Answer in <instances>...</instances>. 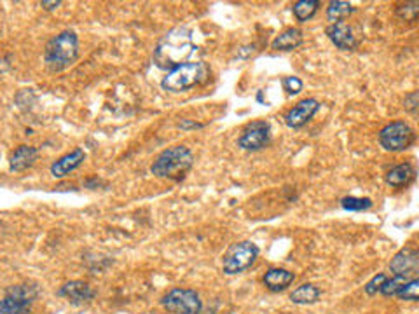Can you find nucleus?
I'll use <instances>...</instances> for the list:
<instances>
[{
	"label": "nucleus",
	"mask_w": 419,
	"mask_h": 314,
	"mask_svg": "<svg viewBox=\"0 0 419 314\" xmlns=\"http://www.w3.org/2000/svg\"><path fill=\"white\" fill-rule=\"evenodd\" d=\"M194 51L196 45L192 42L191 31L185 30V28H177V30L164 35L163 40L157 44L156 51H154V61L161 68L173 70L184 65Z\"/></svg>",
	"instance_id": "obj_1"
},
{
	"label": "nucleus",
	"mask_w": 419,
	"mask_h": 314,
	"mask_svg": "<svg viewBox=\"0 0 419 314\" xmlns=\"http://www.w3.org/2000/svg\"><path fill=\"white\" fill-rule=\"evenodd\" d=\"M77 56H79V38L73 31L65 30L47 42L44 61L51 72H61L75 61Z\"/></svg>",
	"instance_id": "obj_2"
},
{
	"label": "nucleus",
	"mask_w": 419,
	"mask_h": 314,
	"mask_svg": "<svg viewBox=\"0 0 419 314\" xmlns=\"http://www.w3.org/2000/svg\"><path fill=\"white\" fill-rule=\"evenodd\" d=\"M194 157L192 152L184 145H175L163 150L150 166L152 174L168 180H182L189 170L192 167Z\"/></svg>",
	"instance_id": "obj_3"
},
{
	"label": "nucleus",
	"mask_w": 419,
	"mask_h": 314,
	"mask_svg": "<svg viewBox=\"0 0 419 314\" xmlns=\"http://www.w3.org/2000/svg\"><path fill=\"white\" fill-rule=\"evenodd\" d=\"M206 73L208 70H206L205 63H184L168 72L161 86L171 93H180V91H187L201 84L206 79Z\"/></svg>",
	"instance_id": "obj_4"
},
{
	"label": "nucleus",
	"mask_w": 419,
	"mask_h": 314,
	"mask_svg": "<svg viewBox=\"0 0 419 314\" xmlns=\"http://www.w3.org/2000/svg\"><path fill=\"white\" fill-rule=\"evenodd\" d=\"M37 297L38 288L34 285L10 286L0 300V314H30V306Z\"/></svg>",
	"instance_id": "obj_5"
},
{
	"label": "nucleus",
	"mask_w": 419,
	"mask_h": 314,
	"mask_svg": "<svg viewBox=\"0 0 419 314\" xmlns=\"http://www.w3.org/2000/svg\"><path fill=\"white\" fill-rule=\"evenodd\" d=\"M258 257V248L255 246L251 241H241V243L233 244L223 255L222 267L223 272L229 276L240 274V272L247 271L248 267L253 265V262Z\"/></svg>",
	"instance_id": "obj_6"
},
{
	"label": "nucleus",
	"mask_w": 419,
	"mask_h": 314,
	"mask_svg": "<svg viewBox=\"0 0 419 314\" xmlns=\"http://www.w3.org/2000/svg\"><path fill=\"white\" fill-rule=\"evenodd\" d=\"M166 311L173 314H199L203 311L201 297L189 288H173L161 299Z\"/></svg>",
	"instance_id": "obj_7"
},
{
	"label": "nucleus",
	"mask_w": 419,
	"mask_h": 314,
	"mask_svg": "<svg viewBox=\"0 0 419 314\" xmlns=\"http://www.w3.org/2000/svg\"><path fill=\"white\" fill-rule=\"evenodd\" d=\"M414 142V131L404 121H395L379 131V143L388 152H402Z\"/></svg>",
	"instance_id": "obj_8"
},
{
	"label": "nucleus",
	"mask_w": 419,
	"mask_h": 314,
	"mask_svg": "<svg viewBox=\"0 0 419 314\" xmlns=\"http://www.w3.org/2000/svg\"><path fill=\"white\" fill-rule=\"evenodd\" d=\"M271 140V128L265 121H255L244 128L240 136V147L244 150H260Z\"/></svg>",
	"instance_id": "obj_9"
},
{
	"label": "nucleus",
	"mask_w": 419,
	"mask_h": 314,
	"mask_svg": "<svg viewBox=\"0 0 419 314\" xmlns=\"http://www.w3.org/2000/svg\"><path fill=\"white\" fill-rule=\"evenodd\" d=\"M419 267V253L416 248L405 246L391 258L390 269L395 276H404V278L412 279L418 272Z\"/></svg>",
	"instance_id": "obj_10"
},
{
	"label": "nucleus",
	"mask_w": 419,
	"mask_h": 314,
	"mask_svg": "<svg viewBox=\"0 0 419 314\" xmlns=\"http://www.w3.org/2000/svg\"><path fill=\"white\" fill-rule=\"evenodd\" d=\"M318 108H320V103L314 98H306V100L299 101L293 108H290L285 115V124L288 128H302L306 122H309L313 119V115L316 114Z\"/></svg>",
	"instance_id": "obj_11"
},
{
	"label": "nucleus",
	"mask_w": 419,
	"mask_h": 314,
	"mask_svg": "<svg viewBox=\"0 0 419 314\" xmlns=\"http://www.w3.org/2000/svg\"><path fill=\"white\" fill-rule=\"evenodd\" d=\"M327 35L332 40V44L341 49V51H353L356 47V38L353 35L351 27L346 21H337V23L328 24Z\"/></svg>",
	"instance_id": "obj_12"
},
{
	"label": "nucleus",
	"mask_w": 419,
	"mask_h": 314,
	"mask_svg": "<svg viewBox=\"0 0 419 314\" xmlns=\"http://www.w3.org/2000/svg\"><path fill=\"white\" fill-rule=\"evenodd\" d=\"M84 159H86V154H84L82 149L72 150V152L65 154V156H61L58 160L52 163L51 174L56 178L66 177V174L72 173L73 170H77V167L84 163Z\"/></svg>",
	"instance_id": "obj_13"
},
{
	"label": "nucleus",
	"mask_w": 419,
	"mask_h": 314,
	"mask_svg": "<svg viewBox=\"0 0 419 314\" xmlns=\"http://www.w3.org/2000/svg\"><path fill=\"white\" fill-rule=\"evenodd\" d=\"M59 295L68 299L72 304H84L94 299L96 292L84 281H70L59 288Z\"/></svg>",
	"instance_id": "obj_14"
},
{
	"label": "nucleus",
	"mask_w": 419,
	"mask_h": 314,
	"mask_svg": "<svg viewBox=\"0 0 419 314\" xmlns=\"http://www.w3.org/2000/svg\"><path fill=\"white\" fill-rule=\"evenodd\" d=\"M295 279V274L286 269H269L264 276V285L265 288L271 292H283L286 286H290Z\"/></svg>",
	"instance_id": "obj_15"
},
{
	"label": "nucleus",
	"mask_w": 419,
	"mask_h": 314,
	"mask_svg": "<svg viewBox=\"0 0 419 314\" xmlns=\"http://www.w3.org/2000/svg\"><path fill=\"white\" fill-rule=\"evenodd\" d=\"M38 150L35 147L30 145H21L14 150V154L10 156V163L9 167L10 171H23L27 167H30L31 164L37 160Z\"/></svg>",
	"instance_id": "obj_16"
},
{
	"label": "nucleus",
	"mask_w": 419,
	"mask_h": 314,
	"mask_svg": "<svg viewBox=\"0 0 419 314\" xmlns=\"http://www.w3.org/2000/svg\"><path fill=\"white\" fill-rule=\"evenodd\" d=\"M414 167L412 164L404 163L398 164V166L391 167L386 174V181L391 185V187H405V185L411 184L414 180Z\"/></svg>",
	"instance_id": "obj_17"
},
{
	"label": "nucleus",
	"mask_w": 419,
	"mask_h": 314,
	"mask_svg": "<svg viewBox=\"0 0 419 314\" xmlns=\"http://www.w3.org/2000/svg\"><path fill=\"white\" fill-rule=\"evenodd\" d=\"M302 44V31L299 28H288L283 33H279L278 37L272 40V49L276 51H293L295 47Z\"/></svg>",
	"instance_id": "obj_18"
},
{
	"label": "nucleus",
	"mask_w": 419,
	"mask_h": 314,
	"mask_svg": "<svg viewBox=\"0 0 419 314\" xmlns=\"http://www.w3.org/2000/svg\"><path fill=\"white\" fill-rule=\"evenodd\" d=\"M320 288H316V286L311 285V283H304V285H300L299 288H295L290 293V300H292L293 304H314L320 299Z\"/></svg>",
	"instance_id": "obj_19"
},
{
	"label": "nucleus",
	"mask_w": 419,
	"mask_h": 314,
	"mask_svg": "<svg viewBox=\"0 0 419 314\" xmlns=\"http://www.w3.org/2000/svg\"><path fill=\"white\" fill-rule=\"evenodd\" d=\"M353 10L355 9H353V6L349 2H344V0H335V2L328 3L327 17L328 21H332V23H337V21L346 20Z\"/></svg>",
	"instance_id": "obj_20"
},
{
	"label": "nucleus",
	"mask_w": 419,
	"mask_h": 314,
	"mask_svg": "<svg viewBox=\"0 0 419 314\" xmlns=\"http://www.w3.org/2000/svg\"><path fill=\"white\" fill-rule=\"evenodd\" d=\"M318 7H320V2L318 0H300V2L293 3V14H295L297 21L304 23V21L311 20V17L316 14Z\"/></svg>",
	"instance_id": "obj_21"
},
{
	"label": "nucleus",
	"mask_w": 419,
	"mask_h": 314,
	"mask_svg": "<svg viewBox=\"0 0 419 314\" xmlns=\"http://www.w3.org/2000/svg\"><path fill=\"white\" fill-rule=\"evenodd\" d=\"M341 206L348 211H363V209H369L372 206V199L348 195V197L341 199Z\"/></svg>",
	"instance_id": "obj_22"
},
{
	"label": "nucleus",
	"mask_w": 419,
	"mask_h": 314,
	"mask_svg": "<svg viewBox=\"0 0 419 314\" xmlns=\"http://www.w3.org/2000/svg\"><path fill=\"white\" fill-rule=\"evenodd\" d=\"M398 299L402 300H409V302H418V297H419V281L416 278L409 279L407 283H405L404 286H402L400 290H398L397 293Z\"/></svg>",
	"instance_id": "obj_23"
},
{
	"label": "nucleus",
	"mask_w": 419,
	"mask_h": 314,
	"mask_svg": "<svg viewBox=\"0 0 419 314\" xmlns=\"http://www.w3.org/2000/svg\"><path fill=\"white\" fill-rule=\"evenodd\" d=\"M407 281L409 279L404 278V276H395V278L386 279V281L383 283V286H381L379 292L383 293L384 297H393V295H397L398 290H400Z\"/></svg>",
	"instance_id": "obj_24"
},
{
	"label": "nucleus",
	"mask_w": 419,
	"mask_h": 314,
	"mask_svg": "<svg viewBox=\"0 0 419 314\" xmlns=\"http://www.w3.org/2000/svg\"><path fill=\"white\" fill-rule=\"evenodd\" d=\"M418 10H419V3L411 2V3H405V6L398 7L397 14H398V17H402V20H405V21H416V17H418Z\"/></svg>",
	"instance_id": "obj_25"
},
{
	"label": "nucleus",
	"mask_w": 419,
	"mask_h": 314,
	"mask_svg": "<svg viewBox=\"0 0 419 314\" xmlns=\"http://www.w3.org/2000/svg\"><path fill=\"white\" fill-rule=\"evenodd\" d=\"M283 89L288 94H299L302 91V80L299 77H285L283 79Z\"/></svg>",
	"instance_id": "obj_26"
},
{
	"label": "nucleus",
	"mask_w": 419,
	"mask_h": 314,
	"mask_svg": "<svg viewBox=\"0 0 419 314\" xmlns=\"http://www.w3.org/2000/svg\"><path fill=\"white\" fill-rule=\"evenodd\" d=\"M386 279L388 278L384 274L374 276V278L370 279V281L365 285V293H367V295H376V293L379 292L381 286H383V283L386 281Z\"/></svg>",
	"instance_id": "obj_27"
},
{
	"label": "nucleus",
	"mask_w": 419,
	"mask_h": 314,
	"mask_svg": "<svg viewBox=\"0 0 419 314\" xmlns=\"http://www.w3.org/2000/svg\"><path fill=\"white\" fill-rule=\"evenodd\" d=\"M404 107H405V110L411 112V114H416V112H418V107H419V93H418V91H412L411 94H407V96H405Z\"/></svg>",
	"instance_id": "obj_28"
},
{
	"label": "nucleus",
	"mask_w": 419,
	"mask_h": 314,
	"mask_svg": "<svg viewBox=\"0 0 419 314\" xmlns=\"http://www.w3.org/2000/svg\"><path fill=\"white\" fill-rule=\"evenodd\" d=\"M180 128H182V129H198V128H203V124H199V122L182 121V122H180Z\"/></svg>",
	"instance_id": "obj_29"
},
{
	"label": "nucleus",
	"mask_w": 419,
	"mask_h": 314,
	"mask_svg": "<svg viewBox=\"0 0 419 314\" xmlns=\"http://www.w3.org/2000/svg\"><path fill=\"white\" fill-rule=\"evenodd\" d=\"M41 6L44 7V9H47V10H52V9H56V7H59L61 6V2H41Z\"/></svg>",
	"instance_id": "obj_30"
}]
</instances>
